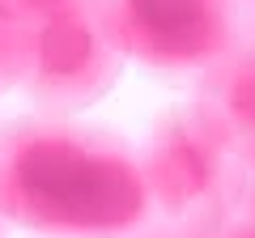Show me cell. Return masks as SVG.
<instances>
[{
  "label": "cell",
  "instance_id": "10",
  "mask_svg": "<svg viewBox=\"0 0 255 238\" xmlns=\"http://www.w3.org/2000/svg\"><path fill=\"white\" fill-rule=\"evenodd\" d=\"M247 162H251V196H255V149H247Z\"/></svg>",
  "mask_w": 255,
  "mask_h": 238
},
{
  "label": "cell",
  "instance_id": "6",
  "mask_svg": "<svg viewBox=\"0 0 255 238\" xmlns=\"http://www.w3.org/2000/svg\"><path fill=\"white\" fill-rule=\"evenodd\" d=\"M17 90V21L0 13V94Z\"/></svg>",
  "mask_w": 255,
  "mask_h": 238
},
{
  "label": "cell",
  "instance_id": "2",
  "mask_svg": "<svg viewBox=\"0 0 255 238\" xmlns=\"http://www.w3.org/2000/svg\"><path fill=\"white\" fill-rule=\"evenodd\" d=\"M140 170L153 209L183 226L213 230L251 192L247 149L234 145L196 102L166 111L153 123L140 149Z\"/></svg>",
  "mask_w": 255,
  "mask_h": 238
},
{
  "label": "cell",
  "instance_id": "12",
  "mask_svg": "<svg viewBox=\"0 0 255 238\" xmlns=\"http://www.w3.org/2000/svg\"><path fill=\"white\" fill-rule=\"evenodd\" d=\"M0 221H4V217H0Z\"/></svg>",
  "mask_w": 255,
  "mask_h": 238
},
{
  "label": "cell",
  "instance_id": "7",
  "mask_svg": "<svg viewBox=\"0 0 255 238\" xmlns=\"http://www.w3.org/2000/svg\"><path fill=\"white\" fill-rule=\"evenodd\" d=\"M213 238H255V196L251 192H247V200L230 217H221L213 226Z\"/></svg>",
  "mask_w": 255,
  "mask_h": 238
},
{
  "label": "cell",
  "instance_id": "8",
  "mask_svg": "<svg viewBox=\"0 0 255 238\" xmlns=\"http://www.w3.org/2000/svg\"><path fill=\"white\" fill-rule=\"evenodd\" d=\"M64 4H73V0H0V13L9 21H34L43 13H55Z\"/></svg>",
  "mask_w": 255,
  "mask_h": 238
},
{
  "label": "cell",
  "instance_id": "1",
  "mask_svg": "<svg viewBox=\"0 0 255 238\" xmlns=\"http://www.w3.org/2000/svg\"><path fill=\"white\" fill-rule=\"evenodd\" d=\"M153 213L145 170L107 132L21 119L0 132V217L47 238H124Z\"/></svg>",
  "mask_w": 255,
  "mask_h": 238
},
{
  "label": "cell",
  "instance_id": "3",
  "mask_svg": "<svg viewBox=\"0 0 255 238\" xmlns=\"http://www.w3.org/2000/svg\"><path fill=\"white\" fill-rule=\"evenodd\" d=\"M128 55L94 0L17 21V90L43 111H81L119 81Z\"/></svg>",
  "mask_w": 255,
  "mask_h": 238
},
{
  "label": "cell",
  "instance_id": "11",
  "mask_svg": "<svg viewBox=\"0 0 255 238\" xmlns=\"http://www.w3.org/2000/svg\"><path fill=\"white\" fill-rule=\"evenodd\" d=\"M243 4H247V9H251V13H255V0H243Z\"/></svg>",
  "mask_w": 255,
  "mask_h": 238
},
{
  "label": "cell",
  "instance_id": "4",
  "mask_svg": "<svg viewBox=\"0 0 255 238\" xmlns=\"http://www.w3.org/2000/svg\"><path fill=\"white\" fill-rule=\"evenodd\" d=\"M128 60L196 77L238 38V0H94Z\"/></svg>",
  "mask_w": 255,
  "mask_h": 238
},
{
  "label": "cell",
  "instance_id": "9",
  "mask_svg": "<svg viewBox=\"0 0 255 238\" xmlns=\"http://www.w3.org/2000/svg\"><path fill=\"white\" fill-rule=\"evenodd\" d=\"M136 238H213V230H204V226H183V221H170V217H166L162 226L140 230Z\"/></svg>",
  "mask_w": 255,
  "mask_h": 238
},
{
  "label": "cell",
  "instance_id": "5",
  "mask_svg": "<svg viewBox=\"0 0 255 238\" xmlns=\"http://www.w3.org/2000/svg\"><path fill=\"white\" fill-rule=\"evenodd\" d=\"M196 107L234 145L255 149V34L234 38L221 60L196 73Z\"/></svg>",
  "mask_w": 255,
  "mask_h": 238
}]
</instances>
